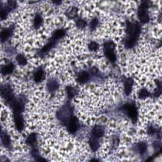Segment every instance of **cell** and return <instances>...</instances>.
<instances>
[{
	"instance_id": "9a60e30c",
	"label": "cell",
	"mask_w": 162,
	"mask_h": 162,
	"mask_svg": "<svg viewBox=\"0 0 162 162\" xmlns=\"http://www.w3.org/2000/svg\"><path fill=\"white\" fill-rule=\"evenodd\" d=\"M133 84V80L132 79H127L125 82V91L126 94H129L132 91V87Z\"/></svg>"
},
{
	"instance_id": "9c48e42d",
	"label": "cell",
	"mask_w": 162,
	"mask_h": 162,
	"mask_svg": "<svg viewBox=\"0 0 162 162\" xmlns=\"http://www.w3.org/2000/svg\"><path fill=\"white\" fill-rule=\"evenodd\" d=\"M59 87V84L56 79H50L48 82V88L51 92H54Z\"/></svg>"
},
{
	"instance_id": "d4e9b609",
	"label": "cell",
	"mask_w": 162,
	"mask_h": 162,
	"mask_svg": "<svg viewBox=\"0 0 162 162\" xmlns=\"http://www.w3.org/2000/svg\"><path fill=\"white\" fill-rule=\"evenodd\" d=\"M67 92L68 96L70 98H73L75 94H76V92H75V89L73 88H72L71 86H68V87H67Z\"/></svg>"
},
{
	"instance_id": "2e32d148",
	"label": "cell",
	"mask_w": 162,
	"mask_h": 162,
	"mask_svg": "<svg viewBox=\"0 0 162 162\" xmlns=\"http://www.w3.org/2000/svg\"><path fill=\"white\" fill-rule=\"evenodd\" d=\"M44 77V72L42 69H38L34 75V79L35 82H39L43 80Z\"/></svg>"
},
{
	"instance_id": "7402d4cb",
	"label": "cell",
	"mask_w": 162,
	"mask_h": 162,
	"mask_svg": "<svg viewBox=\"0 0 162 162\" xmlns=\"http://www.w3.org/2000/svg\"><path fill=\"white\" fill-rule=\"evenodd\" d=\"M17 61L20 65H25L27 64V59L22 54H18L16 57Z\"/></svg>"
},
{
	"instance_id": "4fadbf2b",
	"label": "cell",
	"mask_w": 162,
	"mask_h": 162,
	"mask_svg": "<svg viewBox=\"0 0 162 162\" xmlns=\"http://www.w3.org/2000/svg\"><path fill=\"white\" fill-rule=\"evenodd\" d=\"M65 34V30L63 29H58L55 30L52 36V39L54 41H57L58 39H60L61 37H63Z\"/></svg>"
},
{
	"instance_id": "30bf717a",
	"label": "cell",
	"mask_w": 162,
	"mask_h": 162,
	"mask_svg": "<svg viewBox=\"0 0 162 162\" xmlns=\"http://www.w3.org/2000/svg\"><path fill=\"white\" fill-rule=\"evenodd\" d=\"M89 76L88 72H82L78 75L77 81L81 84H84L85 83V82L89 80Z\"/></svg>"
},
{
	"instance_id": "cb8c5ba5",
	"label": "cell",
	"mask_w": 162,
	"mask_h": 162,
	"mask_svg": "<svg viewBox=\"0 0 162 162\" xmlns=\"http://www.w3.org/2000/svg\"><path fill=\"white\" fill-rule=\"evenodd\" d=\"M77 12H78L77 8L75 7H73L71 9L70 11L68 12V13H67V16L69 17L70 19H74L77 16Z\"/></svg>"
},
{
	"instance_id": "44dd1931",
	"label": "cell",
	"mask_w": 162,
	"mask_h": 162,
	"mask_svg": "<svg viewBox=\"0 0 162 162\" xmlns=\"http://www.w3.org/2000/svg\"><path fill=\"white\" fill-rule=\"evenodd\" d=\"M115 49V44L112 41H109L104 44V51H113Z\"/></svg>"
},
{
	"instance_id": "8fae6325",
	"label": "cell",
	"mask_w": 162,
	"mask_h": 162,
	"mask_svg": "<svg viewBox=\"0 0 162 162\" xmlns=\"http://www.w3.org/2000/svg\"><path fill=\"white\" fill-rule=\"evenodd\" d=\"M89 146H90L91 150L92 151H97L99 147V144L98 141L95 137H92L89 139Z\"/></svg>"
},
{
	"instance_id": "52a82bcc",
	"label": "cell",
	"mask_w": 162,
	"mask_h": 162,
	"mask_svg": "<svg viewBox=\"0 0 162 162\" xmlns=\"http://www.w3.org/2000/svg\"><path fill=\"white\" fill-rule=\"evenodd\" d=\"M14 121L17 129L19 131H22L23 129V120L20 113H15Z\"/></svg>"
},
{
	"instance_id": "603a6c76",
	"label": "cell",
	"mask_w": 162,
	"mask_h": 162,
	"mask_svg": "<svg viewBox=\"0 0 162 162\" xmlns=\"http://www.w3.org/2000/svg\"><path fill=\"white\" fill-rule=\"evenodd\" d=\"M27 143L29 145H33L35 144L36 141V135L35 134H31L27 138Z\"/></svg>"
},
{
	"instance_id": "5bb4252c",
	"label": "cell",
	"mask_w": 162,
	"mask_h": 162,
	"mask_svg": "<svg viewBox=\"0 0 162 162\" xmlns=\"http://www.w3.org/2000/svg\"><path fill=\"white\" fill-rule=\"evenodd\" d=\"M13 69H14V66L12 63H9L6 65L3 66L1 68V73L3 75H6L12 73Z\"/></svg>"
},
{
	"instance_id": "4dcf8cb0",
	"label": "cell",
	"mask_w": 162,
	"mask_h": 162,
	"mask_svg": "<svg viewBox=\"0 0 162 162\" xmlns=\"http://www.w3.org/2000/svg\"><path fill=\"white\" fill-rule=\"evenodd\" d=\"M77 26L78 27L81 29L84 28V27L86 26V22L83 20H79L77 22Z\"/></svg>"
},
{
	"instance_id": "3957f363",
	"label": "cell",
	"mask_w": 162,
	"mask_h": 162,
	"mask_svg": "<svg viewBox=\"0 0 162 162\" xmlns=\"http://www.w3.org/2000/svg\"><path fill=\"white\" fill-rule=\"evenodd\" d=\"M148 8V3L144 2L142 5L140 6L138 10V17L141 22L147 23L149 22L150 17L146 12V8Z\"/></svg>"
},
{
	"instance_id": "7a4b0ae2",
	"label": "cell",
	"mask_w": 162,
	"mask_h": 162,
	"mask_svg": "<svg viewBox=\"0 0 162 162\" xmlns=\"http://www.w3.org/2000/svg\"><path fill=\"white\" fill-rule=\"evenodd\" d=\"M123 109L130 117L133 122H136L137 119V112L136 106L132 104H126L123 106Z\"/></svg>"
},
{
	"instance_id": "484cf974",
	"label": "cell",
	"mask_w": 162,
	"mask_h": 162,
	"mask_svg": "<svg viewBox=\"0 0 162 162\" xmlns=\"http://www.w3.org/2000/svg\"><path fill=\"white\" fill-rule=\"evenodd\" d=\"M10 9L8 8V6L5 8H2L1 10V19L3 20L6 19V16L8 14Z\"/></svg>"
},
{
	"instance_id": "e0dca14e",
	"label": "cell",
	"mask_w": 162,
	"mask_h": 162,
	"mask_svg": "<svg viewBox=\"0 0 162 162\" xmlns=\"http://www.w3.org/2000/svg\"><path fill=\"white\" fill-rule=\"evenodd\" d=\"M1 141L3 145L8 147L10 144V138L9 136L6 132H2L1 134Z\"/></svg>"
},
{
	"instance_id": "ffe728a7",
	"label": "cell",
	"mask_w": 162,
	"mask_h": 162,
	"mask_svg": "<svg viewBox=\"0 0 162 162\" xmlns=\"http://www.w3.org/2000/svg\"><path fill=\"white\" fill-rule=\"evenodd\" d=\"M105 54L108 59L111 62H115L116 60L115 54L113 51H105Z\"/></svg>"
},
{
	"instance_id": "d6986e66",
	"label": "cell",
	"mask_w": 162,
	"mask_h": 162,
	"mask_svg": "<svg viewBox=\"0 0 162 162\" xmlns=\"http://www.w3.org/2000/svg\"><path fill=\"white\" fill-rule=\"evenodd\" d=\"M54 44H55V41L53 40L52 39H51V41H50L49 43H48L46 45L44 46L43 49H42V52L44 53H48V51H49L51 48H52L54 45Z\"/></svg>"
},
{
	"instance_id": "6da1fadb",
	"label": "cell",
	"mask_w": 162,
	"mask_h": 162,
	"mask_svg": "<svg viewBox=\"0 0 162 162\" xmlns=\"http://www.w3.org/2000/svg\"><path fill=\"white\" fill-rule=\"evenodd\" d=\"M127 32L128 37L125 41V46L132 48L135 45L140 34V27L138 23L128 22L127 26Z\"/></svg>"
},
{
	"instance_id": "ba28073f",
	"label": "cell",
	"mask_w": 162,
	"mask_h": 162,
	"mask_svg": "<svg viewBox=\"0 0 162 162\" xmlns=\"http://www.w3.org/2000/svg\"><path fill=\"white\" fill-rule=\"evenodd\" d=\"M104 130H103V127L96 125L94 128L92 129V135L94 137H96V138H99V137H101L103 135H104Z\"/></svg>"
},
{
	"instance_id": "4316f807",
	"label": "cell",
	"mask_w": 162,
	"mask_h": 162,
	"mask_svg": "<svg viewBox=\"0 0 162 162\" xmlns=\"http://www.w3.org/2000/svg\"><path fill=\"white\" fill-rule=\"evenodd\" d=\"M150 92H148L146 89H142V90H141L139 92V98L141 99L147 98L148 96H150Z\"/></svg>"
},
{
	"instance_id": "f1b7e54d",
	"label": "cell",
	"mask_w": 162,
	"mask_h": 162,
	"mask_svg": "<svg viewBox=\"0 0 162 162\" xmlns=\"http://www.w3.org/2000/svg\"><path fill=\"white\" fill-rule=\"evenodd\" d=\"M138 148H139V152L141 154L144 153H145V151H146V149H147V146H146V143H144L143 142H141V143H139Z\"/></svg>"
},
{
	"instance_id": "ac0fdd59",
	"label": "cell",
	"mask_w": 162,
	"mask_h": 162,
	"mask_svg": "<svg viewBox=\"0 0 162 162\" xmlns=\"http://www.w3.org/2000/svg\"><path fill=\"white\" fill-rule=\"evenodd\" d=\"M42 23H43L42 17H41L40 15L37 14L35 16V18H34V27H35L36 29H38L39 27H41Z\"/></svg>"
},
{
	"instance_id": "5b68a950",
	"label": "cell",
	"mask_w": 162,
	"mask_h": 162,
	"mask_svg": "<svg viewBox=\"0 0 162 162\" xmlns=\"http://www.w3.org/2000/svg\"><path fill=\"white\" fill-rule=\"evenodd\" d=\"M79 121L78 119L74 116L70 117L68 122V130L71 134H74L79 129Z\"/></svg>"
},
{
	"instance_id": "7c38bea8",
	"label": "cell",
	"mask_w": 162,
	"mask_h": 162,
	"mask_svg": "<svg viewBox=\"0 0 162 162\" xmlns=\"http://www.w3.org/2000/svg\"><path fill=\"white\" fill-rule=\"evenodd\" d=\"M12 30L10 28L5 29L4 30H3L1 32V35H0L1 36V40L2 42L7 39L8 37L12 35Z\"/></svg>"
},
{
	"instance_id": "f546056e",
	"label": "cell",
	"mask_w": 162,
	"mask_h": 162,
	"mask_svg": "<svg viewBox=\"0 0 162 162\" xmlns=\"http://www.w3.org/2000/svg\"><path fill=\"white\" fill-rule=\"evenodd\" d=\"M98 24V19H93L92 21H91V24H90L91 29L92 30H94L96 28V27H97Z\"/></svg>"
},
{
	"instance_id": "8992f818",
	"label": "cell",
	"mask_w": 162,
	"mask_h": 162,
	"mask_svg": "<svg viewBox=\"0 0 162 162\" xmlns=\"http://www.w3.org/2000/svg\"><path fill=\"white\" fill-rule=\"evenodd\" d=\"M11 106L15 113H20L23 111L24 104L21 100H13Z\"/></svg>"
},
{
	"instance_id": "83f0119b",
	"label": "cell",
	"mask_w": 162,
	"mask_h": 162,
	"mask_svg": "<svg viewBox=\"0 0 162 162\" xmlns=\"http://www.w3.org/2000/svg\"><path fill=\"white\" fill-rule=\"evenodd\" d=\"M88 47H89V50L92 51H95L98 50L99 45H98V44L97 43L92 41V42H91L90 43H89Z\"/></svg>"
},
{
	"instance_id": "277c9868",
	"label": "cell",
	"mask_w": 162,
	"mask_h": 162,
	"mask_svg": "<svg viewBox=\"0 0 162 162\" xmlns=\"http://www.w3.org/2000/svg\"><path fill=\"white\" fill-rule=\"evenodd\" d=\"M1 94L6 101L12 102L14 100V95L10 86L5 85L1 88Z\"/></svg>"
}]
</instances>
